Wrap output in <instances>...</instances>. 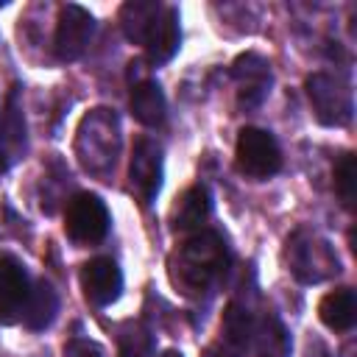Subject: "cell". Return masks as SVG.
<instances>
[{"label": "cell", "mask_w": 357, "mask_h": 357, "mask_svg": "<svg viewBox=\"0 0 357 357\" xmlns=\"http://www.w3.org/2000/svg\"><path fill=\"white\" fill-rule=\"evenodd\" d=\"M229 265L226 243L218 231L192 234L173 257H170V279L187 296H201L212 290Z\"/></svg>", "instance_id": "6da1fadb"}, {"label": "cell", "mask_w": 357, "mask_h": 357, "mask_svg": "<svg viewBox=\"0 0 357 357\" xmlns=\"http://www.w3.org/2000/svg\"><path fill=\"white\" fill-rule=\"evenodd\" d=\"M120 153V123L109 109H92L75 131V156L92 176H109Z\"/></svg>", "instance_id": "7a4b0ae2"}, {"label": "cell", "mask_w": 357, "mask_h": 357, "mask_svg": "<svg viewBox=\"0 0 357 357\" xmlns=\"http://www.w3.org/2000/svg\"><path fill=\"white\" fill-rule=\"evenodd\" d=\"M284 259L290 265V273L301 282V284H318L326 282L329 276H335L340 271L337 254L329 245V240H324L315 231L298 229L287 237V248H284Z\"/></svg>", "instance_id": "3957f363"}, {"label": "cell", "mask_w": 357, "mask_h": 357, "mask_svg": "<svg viewBox=\"0 0 357 357\" xmlns=\"http://www.w3.org/2000/svg\"><path fill=\"white\" fill-rule=\"evenodd\" d=\"M310 106L318 117V123L324 126H346L351 120L354 112V100H351V89L343 78L329 75V73H312L304 81Z\"/></svg>", "instance_id": "277c9868"}, {"label": "cell", "mask_w": 357, "mask_h": 357, "mask_svg": "<svg viewBox=\"0 0 357 357\" xmlns=\"http://www.w3.org/2000/svg\"><path fill=\"white\" fill-rule=\"evenodd\" d=\"M234 162H237V170L248 178H271L282 167V151L271 131L245 126L237 134Z\"/></svg>", "instance_id": "5b68a950"}, {"label": "cell", "mask_w": 357, "mask_h": 357, "mask_svg": "<svg viewBox=\"0 0 357 357\" xmlns=\"http://www.w3.org/2000/svg\"><path fill=\"white\" fill-rule=\"evenodd\" d=\"M109 209L100 195L78 192L67 201L64 212V231L78 245H95L109 234Z\"/></svg>", "instance_id": "8992f818"}, {"label": "cell", "mask_w": 357, "mask_h": 357, "mask_svg": "<svg viewBox=\"0 0 357 357\" xmlns=\"http://www.w3.org/2000/svg\"><path fill=\"white\" fill-rule=\"evenodd\" d=\"M95 33V17L75 3H67L59 8V25H56V56L61 61H75L84 56Z\"/></svg>", "instance_id": "52a82bcc"}, {"label": "cell", "mask_w": 357, "mask_h": 357, "mask_svg": "<svg viewBox=\"0 0 357 357\" xmlns=\"http://www.w3.org/2000/svg\"><path fill=\"white\" fill-rule=\"evenodd\" d=\"M128 181L139 204H151L162 187V148L151 137H139L134 142V153L128 162Z\"/></svg>", "instance_id": "ba28073f"}, {"label": "cell", "mask_w": 357, "mask_h": 357, "mask_svg": "<svg viewBox=\"0 0 357 357\" xmlns=\"http://www.w3.org/2000/svg\"><path fill=\"white\" fill-rule=\"evenodd\" d=\"M81 290L89 304L109 307L123 293V273L112 257H95L81 268Z\"/></svg>", "instance_id": "9c48e42d"}, {"label": "cell", "mask_w": 357, "mask_h": 357, "mask_svg": "<svg viewBox=\"0 0 357 357\" xmlns=\"http://www.w3.org/2000/svg\"><path fill=\"white\" fill-rule=\"evenodd\" d=\"M231 75L237 81L240 106H245V109L259 106L262 98L271 89V64H268V59H262L259 53H243V56L234 59Z\"/></svg>", "instance_id": "30bf717a"}, {"label": "cell", "mask_w": 357, "mask_h": 357, "mask_svg": "<svg viewBox=\"0 0 357 357\" xmlns=\"http://www.w3.org/2000/svg\"><path fill=\"white\" fill-rule=\"evenodd\" d=\"M31 293V282L25 268L17 257L0 254V321H14L17 312H22V304Z\"/></svg>", "instance_id": "8fae6325"}, {"label": "cell", "mask_w": 357, "mask_h": 357, "mask_svg": "<svg viewBox=\"0 0 357 357\" xmlns=\"http://www.w3.org/2000/svg\"><path fill=\"white\" fill-rule=\"evenodd\" d=\"M181 45V25H178V11L176 8H162L156 25L151 28L145 39V53L151 64H165L176 56Z\"/></svg>", "instance_id": "7c38bea8"}, {"label": "cell", "mask_w": 357, "mask_h": 357, "mask_svg": "<svg viewBox=\"0 0 357 357\" xmlns=\"http://www.w3.org/2000/svg\"><path fill=\"white\" fill-rule=\"evenodd\" d=\"M131 112L148 128L162 126L165 114H167V100H165L162 86L156 81H151V78H139L131 86Z\"/></svg>", "instance_id": "4fadbf2b"}, {"label": "cell", "mask_w": 357, "mask_h": 357, "mask_svg": "<svg viewBox=\"0 0 357 357\" xmlns=\"http://www.w3.org/2000/svg\"><path fill=\"white\" fill-rule=\"evenodd\" d=\"M212 212V198L204 184H195L181 192L178 204L173 206V229L176 231H195L206 223Z\"/></svg>", "instance_id": "5bb4252c"}, {"label": "cell", "mask_w": 357, "mask_h": 357, "mask_svg": "<svg viewBox=\"0 0 357 357\" xmlns=\"http://www.w3.org/2000/svg\"><path fill=\"white\" fill-rule=\"evenodd\" d=\"M56 312H59V296H56V290H53L50 282L39 279L31 287V293H28V298L22 304V312H20L22 315V324L28 329H33V332H42V329H47L53 324Z\"/></svg>", "instance_id": "9a60e30c"}, {"label": "cell", "mask_w": 357, "mask_h": 357, "mask_svg": "<svg viewBox=\"0 0 357 357\" xmlns=\"http://www.w3.org/2000/svg\"><path fill=\"white\" fill-rule=\"evenodd\" d=\"M0 151L6 153L8 162L20 159L25 151V117L20 109V95L17 89L8 92L6 106L0 112Z\"/></svg>", "instance_id": "2e32d148"}, {"label": "cell", "mask_w": 357, "mask_h": 357, "mask_svg": "<svg viewBox=\"0 0 357 357\" xmlns=\"http://www.w3.org/2000/svg\"><path fill=\"white\" fill-rule=\"evenodd\" d=\"M318 318L335 332H349L357 321V296L351 287H337L326 293L318 304Z\"/></svg>", "instance_id": "e0dca14e"}, {"label": "cell", "mask_w": 357, "mask_h": 357, "mask_svg": "<svg viewBox=\"0 0 357 357\" xmlns=\"http://www.w3.org/2000/svg\"><path fill=\"white\" fill-rule=\"evenodd\" d=\"M254 349L257 357H290L293 354V343H290V332L284 329V324L268 312L257 321L254 326Z\"/></svg>", "instance_id": "ac0fdd59"}, {"label": "cell", "mask_w": 357, "mask_h": 357, "mask_svg": "<svg viewBox=\"0 0 357 357\" xmlns=\"http://www.w3.org/2000/svg\"><path fill=\"white\" fill-rule=\"evenodd\" d=\"M162 14V6L153 3V0H131L120 8V25H123V33L137 42V45H145L151 28L156 25Z\"/></svg>", "instance_id": "d6986e66"}, {"label": "cell", "mask_w": 357, "mask_h": 357, "mask_svg": "<svg viewBox=\"0 0 357 357\" xmlns=\"http://www.w3.org/2000/svg\"><path fill=\"white\" fill-rule=\"evenodd\" d=\"M254 326L257 321L251 318V312L240 304H229L226 312H223V337L229 346H234L237 351L248 349L251 340H254Z\"/></svg>", "instance_id": "ffe728a7"}, {"label": "cell", "mask_w": 357, "mask_h": 357, "mask_svg": "<svg viewBox=\"0 0 357 357\" xmlns=\"http://www.w3.org/2000/svg\"><path fill=\"white\" fill-rule=\"evenodd\" d=\"M153 337L142 324H126L120 332V357H151Z\"/></svg>", "instance_id": "44dd1931"}, {"label": "cell", "mask_w": 357, "mask_h": 357, "mask_svg": "<svg viewBox=\"0 0 357 357\" xmlns=\"http://www.w3.org/2000/svg\"><path fill=\"white\" fill-rule=\"evenodd\" d=\"M335 190L343 201L346 209H354V195H357V170H354V156L343 153L340 162L335 165Z\"/></svg>", "instance_id": "7402d4cb"}, {"label": "cell", "mask_w": 357, "mask_h": 357, "mask_svg": "<svg viewBox=\"0 0 357 357\" xmlns=\"http://www.w3.org/2000/svg\"><path fill=\"white\" fill-rule=\"evenodd\" d=\"M64 357H103V349L95 340L86 337H73L64 346Z\"/></svg>", "instance_id": "603a6c76"}, {"label": "cell", "mask_w": 357, "mask_h": 357, "mask_svg": "<svg viewBox=\"0 0 357 357\" xmlns=\"http://www.w3.org/2000/svg\"><path fill=\"white\" fill-rule=\"evenodd\" d=\"M307 357H332V351L321 340H310L307 343Z\"/></svg>", "instance_id": "cb8c5ba5"}, {"label": "cell", "mask_w": 357, "mask_h": 357, "mask_svg": "<svg viewBox=\"0 0 357 357\" xmlns=\"http://www.w3.org/2000/svg\"><path fill=\"white\" fill-rule=\"evenodd\" d=\"M8 165H11V162H8V159H6V153L0 151V176H3L6 170H8Z\"/></svg>", "instance_id": "d4e9b609"}, {"label": "cell", "mask_w": 357, "mask_h": 357, "mask_svg": "<svg viewBox=\"0 0 357 357\" xmlns=\"http://www.w3.org/2000/svg\"><path fill=\"white\" fill-rule=\"evenodd\" d=\"M162 357H184V354H181V351H176V349H170V351H165Z\"/></svg>", "instance_id": "484cf974"}]
</instances>
